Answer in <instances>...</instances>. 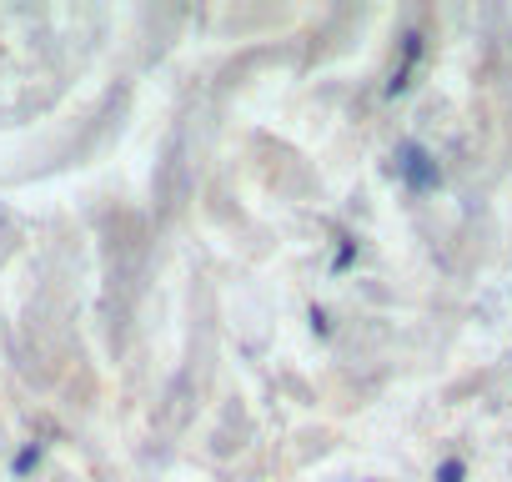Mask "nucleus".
Here are the masks:
<instances>
[{
  "instance_id": "1",
  "label": "nucleus",
  "mask_w": 512,
  "mask_h": 482,
  "mask_svg": "<svg viewBox=\"0 0 512 482\" xmlns=\"http://www.w3.org/2000/svg\"><path fill=\"white\" fill-rule=\"evenodd\" d=\"M397 171H402V181H407L412 191H437V186H442V171H437V161H432L422 146H402V151H397Z\"/></svg>"
},
{
  "instance_id": "2",
  "label": "nucleus",
  "mask_w": 512,
  "mask_h": 482,
  "mask_svg": "<svg viewBox=\"0 0 512 482\" xmlns=\"http://www.w3.org/2000/svg\"><path fill=\"white\" fill-rule=\"evenodd\" d=\"M417 56H422V36H407V51H402V66H397V76H392V96L397 91H407V76H412V66H417Z\"/></svg>"
},
{
  "instance_id": "3",
  "label": "nucleus",
  "mask_w": 512,
  "mask_h": 482,
  "mask_svg": "<svg viewBox=\"0 0 512 482\" xmlns=\"http://www.w3.org/2000/svg\"><path fill=\"white\" fill-rule=\"evenodd\" d=\"M462 477H467V467H462L457 457H447V462L437 467V482H462Z\"/></svg>"
}]
</instances>
